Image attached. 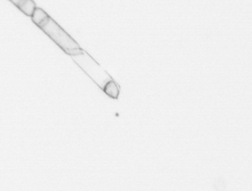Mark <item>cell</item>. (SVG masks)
I'll list each match as a JSON object with an SVG mask.
<instances>
[{
    "mask_svg": "<svg viewBox=\"0 0 252 191\" xmlns=\"http://www.w3.org/2000/svg\"><path fill=\"white\" fill-rule=\"evenodd\" d=\"M32 18V22L68 56L72 57L84 54L85 50L76 40L43 9L36 7Z\"/></svg>",
    "mask_w": 252,
    "mask_h": 191,
    "instance_id": "obj_1",
    "label": "cell"
},
{
    "mask_svg": "<svg viewBox=\"0 0 252 191\" xmlns=\"http://www.w3.org/2000/svg\"><path fill=\"white\" fill-rule=\"evenodd\" d=\"M20 11L26 16L32 17L36 8V3L33 0H9Z\"/></svg>",
    "mask_w": 252,
    "mask_h": 191,
    "instance_id": "obj_2",
    "label": "cell"
},
{
    "mask_svg": "<svg viewBox=\"0 0 252 191\" xmlns=\"http://www.w3.org/2000/svg\"><path fill=\"white\" fill-rule=\"evenodd\" d=\"M102 91L113 100H118L121 93V86L114 79H112L104 84Z\"/></svg>",
    "mask_w": 252,
    "mask_h": 191,
    "instance_id": "obj_3",
    "label": "cell"
}]
</instances>
